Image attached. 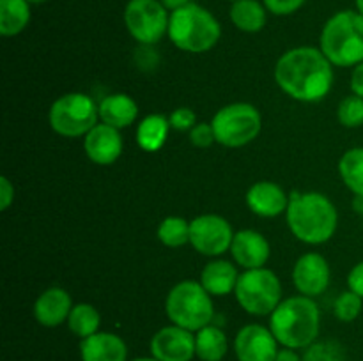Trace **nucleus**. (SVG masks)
Returning <instances> with one entry per match:
<instances>
[{"label": "nucleus", "instance_id": "obj_1", "mask_svg": "<svg viewBox=\"0 0 363 361\" xmlns=\"http://www.w3.org/2000/svg\"><path fill=\"white\" fill-rule=\"evenodd\" d=\"M333 64L321 48L298 46L279 59L275 80L293 99L303 103L321 101L333 85Z\"/></svg>", "mask_w": 363, "mask_h": 361}, {"label": "nucleus", "instance_id": "obj_2", "mask_svg": "<svg viewBox=\"0 0 363 361\" xmlns=\"http://www.w3.org/2000/svg\"><path fill=\"white\" fill-rule=\"evenodd\" d=\"M287 225L298 241L323 244L332 239L339 225V212L328 197L318 191H293L287 205Z\"/></svg>", "mask_w": 363, "mask_h": 361}, {"label": "nucleus", "instance_id": "obj_3", "mask_svg": "<svg viewBox=\"0 0 363 361\" xmlns=\"http://www.w3.org/2000/svg\"><path fill=\"white\" fill-rule=\"evenodd\" d=\"M321 326L318 303L308 296H293L280 301L269 315V329L289 349H307L315 342Z\"/></svg>", "mask_w": 363, "mask_h": 361}, {"label": "nucleus", "instance_id": "obj_4", "mask_svg": "<svg viewBox=\"0 0 363 361\" xmlns=\"http://www.w3.org/2000/svg\"><path fill=\"white\" fill-rule=\"evenodd\" d=\"M319 48L333 66L351 67L363 62V14L339 11L325 23Z\"/></svg>", "mask_w": 363, "mask_h": 361}, {"label": "nucleus", "instance_id": "obj_5", "mask_svg": "<svg viewBox=\"0 0 363 361\" xmlns=\"http://www.w3.org/2000/svg\"><path fill=\"white\" fill-rule=\"evenodd\" d=\"M222 35V27L215 14L191 2L170 13L169 38L179 50L204 53L211 50Z\"/></svg>", "mask_w": 363, "mask_h": 361}, {"label": "nucleus", "instance_id": "obj_6", "mask_svg": "<svg viewBox=\"0 0 363 361\" xmlns=\"http://www.w3.org/2000/svg\"><path fill=\"white\" fill-rule=\"evenodd\" d=\"M165 311L174 324L190 331L206 328L215 317L211 294L201 282L194 280H184L170 290L165 301Z\"/></svg>", "mask_w": 363, "mask_h": 361}, {"label": "nucleus", "instance_id": "obj_7", "mask_svg": "<svg viewBox=\"0 0 363 361\" xmlns=\"http://www.w3.org/2000/svg\"><path fill=\"white\" fill-rule=\"evenodd\" d=\"M236 299L247 314L272 315L282 301V285L279 276L266 268L247 269L238 278Z\"/></svg>", "mask_w": 363, "mask_h": 361}, {"label": "nucleus", "instance_id": "obj_8", "mask_svg": "<svg viewBox=\"0 0 363 361\" xmlns=\"http://www.w3.org/2000/svg\"><path fill=\"white\" fill-rule=\"evenodd\" d=\"M99 106L82 92L60 96L50 108L48 120L57 134L67 138L85 137L98 124Z\"/></svg>", "mask_w": 363, "mask_h": 361}, {"label": "nucleus", "instance_id": "obj_9", "mask_svg": "<svg viewBox=\"0 0 363 361\" xmlns=\"http://www.w3.org/2000/svg\"><path fill=\"white\" fill-rule=\"evenodd\" d=\"M211 126L218 144L243 147L259 137L262 119L259 110L250 103H233L216 112Z\"/></svg>", "mask_w": 363, "mask_h": 361}, {"label": "nucleus", "instance_id": "obj_10", "mask_svg": "<svg viewBox=\"0 0 363 361\" xmlns=\"http://www.w3.org/2000/svg\"><path fill=\"white\" fill-rule=\"evenodd\" d=\"M124 25L142 46H152L169 34L170 11L160 0H130L124 7Z\"/></svg>", "mask_w": 363, "mask_h": 361}, {"label": "nucleus", "instance_id": "obj_11", "mask_svg": "<svg viewBox=\"0 0 363 361\" xmlns=\"http://www.w3.org/2000/svg\"><path fill=\"white\" fill-rule=\"evenodd\" d=\"M234 232L230 223L218 214H202L190 222V244L206 257H218L230 250Z\"/></svg>", "mask_w": 363, "mask_h": 361}, {"label": "nucleus", "instance_id": "obj_12", "mask_svg": "<svg viewBox=\"0 0 363 361\" xmlns=\"http://www.w3.org/2000/svg\"><path fill=\"white\" fill-rule=\"evenodd\" d=\"M279 340L272 329L261 324H248L238 331L234 340V353L238 361H275Z\"/></svg>", "mask_w": 363, "mask_h": 361}, {"label": "nucleus", "instance_id": "obj_13", "mask_svg": "<svg viewBox=\"0 0 363 361\" xmlns=\"http://www.w3.org/2000/svg\"><path fill=\"white\" fill-rule=\"evenodd\" d=\"M151 354L158 361H191L195 356V335L181 326L162 328L151 338Z\"/></svg>", "mask_w": 363, "mask_h": 361}, {"label": "nucleus", "instance_id": "obj_14", "mask_svg": "<svg viewBox=\"0 0 363 361\" xmlns=\"http://www.w3.org/2000/svg\"><path fill=\"white\" fill-rule=\"evenodd\" d=\"M293 283L301 296H321L330 285V265L323 255L305 253L293 269Z\"/></svg>", "mask_w": 363, "mask_h": 361}, {"label": "nucleus", "instance_id": "obj_15", "mask_svg": "<svg viewBox=\"0 0 363 361\" xmlns=\"http://www.w3.org/2000/svg\"><path fill=\"white\" fill-rule=\"evenodd\" d=\"M87 158L96 165H112L123 152V138L117 127L101 122L96 124L84 140Z\"/></svg>", "mask_w": 363, "mask_h": 361}, {"label": "nucleus", "instance_id": "obj_16", "mask_svg": "<svg viewBox=\"0 0 363 361\" xmlns=\"http://www.w3.org/2000/svg\"><path fill=\"white\" fill-rule=\"evenodd\" d=\"M230 253L241 268L257 269L264 268L269 253H272V248L262 234L255 232V230H240L234 234Z\"/></svg>", "mask_w": 363, "mask_h": 361}, {"label": "nucleus", "instance_id": "obj_17", "mask_svg": "<svg viewBox=\"0 0 363 361\" xmlns=\"http://www.w3.org/2000/svg\"><path fill=\"white\" fill-rule=\"evenodd\" d=\"M247 205L254 214L262 218H275L287 211L289 197L279 184L272 180H259L247 191Z\"/></svg>", "mask_w": 363, "mask_h": 361}, {"label": "nucleus", "instance_id": "obj_18", "mask_svg": "<svg viewBox=\"0 0 363 361\" xmlns=\"http://www.w3.org/2000/svg\"><path fill=\"white\" fill-rule=\"evenodd\" d=\"M73 301L67 290L60 287L46 289L34 303V317L45 328H55L69 319Z\"/></svg>", "mask_w": 363, "mask_h": 361}, {"label": "nucleus", "instance_id": "obj_19", "mask_svg": "<svg viewBox=\"0 0 363 361\" xmlns=\"http://www.w3.org/2000/svg\"><path fill=\"white\" fill-rule=\"evenodd\" d=\"M80 356L82 361H126L128 345L113 333L98 331L82 338Z\"/></svg>", "mask_w": 363, "mask_h": 361}, {"label": "nucleus", "instance_id": "obj_20", "mask_svg": "<svg viewBox=\"0 0 363 361\" xmlns=\"http://www.w3.org/2000/svg\"><path fill=\"white\" fill-rule=\"evenodd\" d=\"M138 117V106L128 94H110L99 103V119L108 126L123 130L135 122Z\"/></svg>", "mask_w": 363, "mask_h": 361}, {"label": "nucleus", "instance_id": "obj_21", "mask_svg": "<svg viewBox=\"0 0 363 361\" xmlns=\"http://www.w3.org/2000/svg\"><path fill=\"white\" fill-rule=\"evenodd\" d=\"M240 275L236 265L227 260H213L206 264L201 275V285L208 290L211 296H225L234 292Z\"/></svg>", "mask_w": 363, "mask_h": 361}, {"label": "nucleus", "instance_id": "obj_22", "mask_svg": "<svg viewBox=\"0 0 363 361\" xmlns=\"http://www.w3.org/2000/svg\"><path fill=\"white\" fill-rule=\"evenodd\" d=\"M229 16L234 27L240 28L241 32L255 34L264 28L266 20H268V9L259 0H236L230 6Z\"/></svg>", "mask_w": 363, "mask_h": 361}, {"label": "nucleus", "instance_id": "obj_23", "mask_svg": "<svg viewBox=\"0 0 363 361\" xmlns=\"http://www.w3.org/2000/svg\"><path fill=\"white\" fill-rule=\"evenodd\" d=\"M30 21L28 0H0V34L13 38L23 32Z\"/></svg>", "mask_w": 363, "mask_h": 361}, {"label": "nucleus", "instance_id": "obj_24", "mask_svg": "<svg viewBox=\"0 0 363 361\" xmlns=\"http://www.w3.org/2000/svg\"><path fill=\"white\" fill-rule=\"evenodd\" d=\"M170 120L160 113H151L144 117L137 127V144L144 151L156 152L165 145L167 137H169Z\"/></svg>", "mask_w": 363, "mask_h": 361}, {"label": "nucleus", "instance_id": "obj_25", "mask_svg": "<svg viewBox=\"0 0 363 361\" xmlns=\"http://www.w3.org/2000/svg\"><path fill=\"white\" fill-rule=\"evenodd\" d=\"M229 343L225 333L216 326H206L195 335V356L202 361H222Z\"/></svg>", "mask_w": 363, "mask_h": 361}, {"label": "nucleus", "instance_id": "obj_26", "mask_svg": "<svg viewBox=\"0 0 363 361\" xmlns=\"http://www.w3.org/2000/svg\"><path fill=\"white\" fill-rule=\"evenodd\" d=\"M339 173L354 195H363V147L344 152L339 161Z\"/></svg>", "mask_w": 363, "mask_h": 361}, {"label": "nucleus", "instance_id": "obj_27", "mask_svg": "<svg viewBox=\"0 0 363 361\" xmlns=\"http://www.w3.org/2000/svg\"><path fill=\"white\" fill-rule=\"evenodd\" d=\"M99 324H101V315L89 303L74 304L69 314V319H67L69 329L74 335L80 336V338H87V336L98 333Z\"/></svg>", "mask_w": 363, "mask_h": 361}, {"label": "nucleus", "instance_id": "obj_28", "mask_svg": "<svg viewBox=\"0 0 363 361\" xmlns=\"http://www.w3.org/2000/svg\"><path fill=\"white\" fill-rule=\"evenodd\" d=\"M158 239L169 248H179L190 243V222L179 216H169L160 223Z\"/></svg>", "mask_w": 363, "mask_h": 361}, {"label": "nucleus", "instance_id": "obj_29", "mask_svg": "<svg viewBox=\"0 0 363 361\" xmlns=\"http://www.w3.org/2000/svg\"><path fill=\"white\" fill-rule=\"evenodd\" d=\"M337 117L346 127H360L363 124V98L353 94L340 101L337 108Z\"/></svg>", "mask_w": 363, "mask_h": 361}, {"label": "nucleus", "instance_id": "obj_30", "mask_svg": "<svg viewBox=\"0 0 363 361\" xmlns=\"http://www.w3.org/2000/svg\"><path fill=\"white\" fill-rule=\"evenodd\" d=\"M363 306V297L354 294L353 290H346L340 294L333 304V315L342 322H353L360 315Z\"/></svg>", "mask_w": 363, "mask_h": 361}, {"label": "nucleus", "instance_id": "obj_31", "mask_svg": "<svg viewBox=\"0 0 363 361\" xmlns=\"http://www.w3.org/2000/svg\"><path fill=\"white\" fill-rule=\"evenodd\" d=\"M301 361H346V354L335 342H314L307 347Z\"/></svg>", "mask_w": 363, "mask_h": 361}, {"label": "nucleus", "instance_id": "obj_32", "mask_svg": "<svg viewBox=\"0 0 363 361\" xmlns=\"http://www.w3.org/2000/svg\"><path fill=\"white\" fill-rule=\"evenodd\" d=\"M169 120H170V127H174V130L190 131L191 127L197 124V115H195V112L191 108L183 106V108L174 110V112L170 113Z\"/></svg>", "mask_w": 363, "mask_h": 361}, {"label": "nucleus", "instance_id": "obj_33", "mask_svg": "<svg viewBox=\"0 0 363 361\" xmlns=\"http://www.w3.org/2000/svg\"><path fill=\"white\" fill-rule=\"evenodd\" d=\"M190 142L195 145V147H209L213 142H216L215 131H213V126L208 122H199L195 124L190 130Z\"/></svg>", "mask_w": 363, "mask_h": 361}, {"label": "nucleus", "instance_id": "obj_34", "mask_svg": "<svg viewBox=\"0 0 363 361\" xmlns=\"http://www.w3.org/2000/svg\"><path fill=\"white\" fill-rule=\"evenodd\" d=\"M305 2L307 0H262L266 9L275 14V16H289V14L301 9Z\"/></svg>", "mask_w": 363, "mask_h": 361}, {"label": "nucleus", "instance_id": "obj_35", "mask_svg": "<svg viewBox=\"0 0 363 361\" xmlns=\"http://www.w3.org/2000/svg\"><path fill=\"white\" fill-rule=\"evenodd\" d=\"M347 287H350V290H353L354 294L363 297V260L358 262V264L350 271V276H347Z\"/></svg>", "mask_w": 363, "mask_h": 361}, {"label": "nucleus", "instance_id": "obj_36", "mask_svg": "<svg viewBox=\"0 0 363 361\" xmlns=\"http://www.w3.org/2000/svg\"><path fill=\"white\" fill-rule=\"evenodd\" d=\"M0 193H2L0 195V207H2V211H6L14 200V186L7 177L0 179Z\"/></svg>", "mask_w": 363, "mask_h": 361}, {"label": "nucleus", "instance_id": "obj_37", "mask_svg": "<svg viewBox=\"0 0 363 361\" xmlns=\"http://www.w3.org/2000/svg\"><path fill=\"white\" fill-rule=\"evenodd\" d=\"M351 91L353 94L363 98V62L354 66L353 74H351Z\"/></svg>", "mask_w": 363, "mask_h": 361}, {"label": "nucleus", "instance_id": "obj_38", "mask_svg": "<svg viewBox=\"0 0 363 361\" xmlns=\"http://www.w3.org/2000/svg\"><path fill=\"white\" fill-rule=\"evenodd\" d=\"M275 361H301V357L298 356L296 353H294V349H289V347H286V349H282V350H279V353H277Z\"/></svg>", "mask_w": 363, "mask_h": 361}, {"label": "nucleus", "instance_id": "obj_39", "mask_svg": "<svg viewBox=\"0 0 363 361\" xmlns=\"http://www.w3.org/2000/svg\"><path fill=\"white\" fill-rule=\"evenodd\" d=\"M160 2H162L163 6L170 11V13H172V11H177V9H181V7L191 4V0H160Z\"/></svg>", "mask_w": 363, "mask_h": 361}, {"label": "nucleus", "instance_id": "obj_40", "mask_svg": "<svg viewBox=\"0 0 363 361\" xmlns=\"http://www.w3.org/2000/svg\"><path fill=\"white\" fill-rule=\"evenodd\" d=\"M354 4H357V11L360 14H363V0H354Z\"/></svg>", "mask_w": 363, "mask_h": 361}, {"label": "nucleus", "instance_id": "obj_41", "mask_svg": "<svg viewBox=\"0 0 363 361\" xmlns=\"http://www.w3.org/2000/svg\"><path fill=\"white\" fill-rule=\"evenodd\" d=\"M131 361H158L156 357H137V360H131Z\"/></svg>", "mask_w": 363, "mask_h": 361}, {"label": "nucleus", "instance_id": "obj_42", "mask_svg": "<svg viewBox=\"0 0 363 361\" xmlns=\"http://www.w3.org/2000/svg\"><path fill=\"white\" fill-rule=\"evenodd\" d=\"M28 2H30V4H43V2H46V0H28Z\"/></svg>", "mask_w": 363, "mask_h": 361}, {"label": "nucleus", "instance_id": "obj_43", "mask_svg": "<svg viewBox=\"0 0 363 361\" xmlns=\"http://www.w3.org/2000/svg\"><path fill=\"white\" fill-rule=\"evenodd\" d=\"M229 2H236V0H229Z\"/></svg>", "mask_w": 363, "mask_h": 361}]
</instances>
